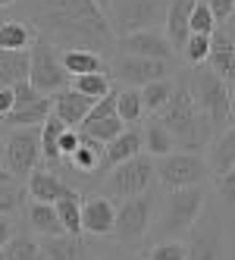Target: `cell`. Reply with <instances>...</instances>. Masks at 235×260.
Returning <instances> with one entry per match:
<instances>
[{
	"label": "cell",
	"instance_id": "cell-32",
	"mask_svg": "<svg viewBox=\"0 0 235 260\" xmlns=\"http://www.w3.org/2000/svg\"><path fill=\"white\" fill-rule=\"evenodd\" d=\"M144 151H148L151 157H163V154H173L176 151V138H173V132H170V128L163 125V122H160V119H154L148 128H144Z\"/></svg>",
	"mask_w": 235,
	"mask_h": 260
},
{
	"label": "cell",
	"instance_id": "cell-24",
	"mask_svg": "<svg viewBox=\"0 0 235 260\" xmlns=\"http://www.w3.org/2000/svg\"><path fill=\"white\" fill-rule=\"evenodd\" d=\"M207 147H210L207 163H210V170L216 176L232 170V166H235V125H226L220 135H213V141Z\"/></svg>",
	"mask_w": 235,
	"mask_h": 260
},
{
	"label": "cell",
	"instance_id": "cell-28",
	"mask_svg": "<svg viewBox=\"0 0 235 260\" xmlns=\"http://www.w3.org/2000/svg\"><path fill=\"white\" fill-rule=\"evenodd\" d=\"M28 226L38 235H60V232H66L63 222H60V213H57V204H44V201H31Z\"/></svg>",
	"mask_w": 235,
	"mask_h": 260
},
{
	"label": "cell",
	"instance_id": "cell-12",
	"mask_svg": "<svg viewBox=\"0 0 235 260\" xmlns=\"http://www.w3.org/2000/svg\"><path fill=\"white\" fill-rule=\"evenodd\" d=\"M110 76H116L119 82L132 85V88H144L148 82L170 76V60H151V57H132V53H125V57H119L110 66Z\"/></svg>",
	"mask_w": 235,
	"mask_h": 260
},
{
	"label": "cell",
	"instance_id": "cell-42",
	"mask_svg": "<svg viewBox=\"0 0 235 260\" xmlns=\"http://www.w3.org/2000/svg\"><path fill=\"white\" fill-rule=\"evenodd\" d=\"M207 7L213 10L216 22H229L232 13H235V0H207Z\"/></svg>",
	"mask_w": 235,
	"mask_h": 260
},
{
	"label": "cell",
	"instance_id": "cell-15",
	"mask_svg": "<svg viewBox=\"0 0 235 260\" xmlns=\"http://www.w3.org/2000/svg\"><path fill=\"white\" fill-rule=\"evenodd\" d=\"M125 53L132 57H151V60H173V44L166 41V35H160L154 28H144V31H132V35H119L116 41Z\"/></svg>",
	"mask_w": 235,
	"mask_h": 260
},
{
	"label": "cell",
	"instance_id": "cell-18",
	"mask_svg": "<svg viewBox=\"0 0 235 260\" xmlns=\"http://www.w3.org/2000/svg\"><path fill=\"white\" fill-rule=\"evenodd\" d=\"M41 257L44 260H88L91 251H88V241L82 235H41Z\"/></svg>",
	"mask_w": 235,
	"mask_h": 260
},
{
	"label": "cell",
	"instance_id": "cell-37",
	"mask_svg": "<svg viewBox=\"0 0 235 260\" xmlns=\"http://www.w3.org/2000/svg\"><path fill=\"white\" fill-rule=\"evenodd\" d=\"M216 25L220 22H216L213 10L207 7V0H197L194 10H191V35H213Z\"/></svg>",
	"mask_w": 235,
	"mask_h": 260
},
{
	"label": "cell",
	"instance_id": "cell-43",
	"mask_svg": "<svg viewBox=\"0 0 235 260\" xmlns=\"http://www.w3.org/2000/svg\"><path fill=\"white\" fill-rule=\"evenodd\" d=\"M16 107V98H13V88H0V119H4L10 110Z\"/></svg>",
	"mask_w": 235,
	"mask_h": 260
},
{
	"label": "cell",
	"instance_id": "cell-13",
	"mask_svg": "<svg viewBox=\"0 0 235 260\" xmlns=\"http://www.w3.org/2000/svg\"><path fill=\"white\" fill-rule=\"evenodd\" d=\"M79 128L88 132L91 138H97L100 144H107V141H113L116 135H122L125 132V122L119 119V110H116V91H110L107 98H100Z\"/></svg>",
	"mask_w": 235,
	"mask_h": 260
},
{
	"label": "cell",
	"instance_id": "cell-25",
	"mask_svg": "<svg viewBox=\"0 0 235 260\" xmlns=\"http://www.w3.org/2000/svg\"><path fill=\"white\" fill-rule=\"evenodd\" d=\"M60 60L66 66L69 76H85V72H110V63H107L100 53L94 50H82V47H72V50H63Z\"/></svg>",
	"mask_w": 235,
	"mask_h": 260
},
{
	"label": "cell",
	"instance_id": "cell-16",
	"mask_svg": "<svg viewBox=\"0 0 235 260\" xmlns=\"http://www.w3.org/2000/svg\"><path fill=\"white\" fill-rule=\"evenodd\" d=\"M207 66L216 72L220 79H226L229 85L235 82V44H232V35L226 28V22H220L210 35V57Z\"/></svg>",
	"mask_w": 235,
	"mask_h": 260
},
{
	"label": "cell",
	"instance_id": "cell-40",
	"mask_svg": "<svg viewBox=\"0 0 235 260\" xmlns=\"http://www.w3.org/2000/svg\"><path fill=\"white\" fill-rule=\"evenodd\" d=\"M216 191H220L223 204H235V166L216 176Z\"/></svg>",
	"mask_w": 235,
	"mask_h": 260
},
{
	"label": "cell",
	"instance_id": "cell-50",
	"mask_svg": "<svg viewBox=\"0 0 235 260\" xmlns=\"http://www.w3.org/2000/svg\"><path fill=\"white\" fill-rule=\"evenodd\" d=\"M232 19H235V13H232Z\"/></svg>",
	"mask_w": 235,
	"mask_h": 260
},
{
	"label": "cell",
	"instance_id": "cell-49",
	"mask_svg": "<svg viewBox=\"0 0 235 260\" xmlns=\"http://www.w3.org/2000/svg\"><path fill=\"white\" fill-rule=\"evenodd\" d=\"M4 19H7V16H4V13H0V25H4Z\"/></svg>",
	"mask_w": 235,
	"mask_h": 260
},
{
	"label": "cell",
	"instance_id": "cell-39",
	"mask_svg": "<svg viewBox=\"0 0 235 260\" xmlns=\"http://www.w3.org/2000/svg\"><path fill=\"white\" fill-rule=\"evenodd\" d=\"M144 260H185V245H179L176 238L170 241H157V245L148 251Z\"/></svg>",
	"mask_w": 235,
	"mask_h": 260
},
{
	"label": "cell",
	"instance_id": "cell-51",
	"mask_svg": "<svg viewBox=\"0 0 235 260\" xmlns=\"http://www.w3.org/2000/svg\"><path fill=\"white\" fill-rule=\"evenodd\" d=\"M100 4H104V0H100Z\"/></svg>",
	"mask_w": 235,
	"mask_h": 260
},
{
	"label": "cell",
	"instance_id": "cell-30",
	"mask_svg": "<svg viewBox=\"0 0 235 260\" xmlns=\"http://www.w3.org/2000/svg\"><path fill=\"white\" fill-rule=\"evenodd\" d=\"M25 207V191H22V179L13 176L10 170H0V216H10L16 210Z\"/></svg>",
	"mask_w": 235,
	"mask_h": 260
},
{
	"label": "cell",
	"instance_id": "cell-33",
	"mask_svg": "<svg viewBox=\"0 0 235 260\" xmlns=\"http://www.w3.org/2000/svg\"><path fill=\"white\" fill-rule=\"evenodd\" d=\"M116 110H119V119L125 125H135L144 116V98H141V88H122L116 91Z\"/></svg>",
	"mask_w": 235,
	"mask_h": 260
},
{
	"label": "cell",
	"instance_id": "cell-29",
	"mask_svg": "<svg viewBox=\"0 0 235 260\" xmlns=\"http://www.w3.org/2000/svg\"><path fill=\"white\" fill-rule=\"evenodd\" d=\"M0 260H44L41 257V241L28 232L13 229L10 241L4 245V251H0Z\"/></svg>",
	"mask_w": 235,
	"mask_h": 260
},
{
	"label": "cell",
	"instance_id": "cell-22",
	"mask_svg": "<svg viewBox=\"0 0 235 260\" xmlns=\"http://www.w3.org/2000/svg\"><path fill=\"white\" fill-rule=\"evenodd\" d=\"M100 160H104V144L79 128V147H76V151H72V157L63 160V163H69V170H76L79 176H88V173L100 170Z\"/></svg>",
	"mask_w": 235,
	"mask_h": 260
},
{
	"label": "cell",
	"instance_id": "cell-1",
	"mask_svg": "<svg viewBox=\"0 0 235 260\" xmlns=\"http://www.w3.org/2000/svg\"><path fill=\"white\" fill-rule=\"evenodd\" d=\"M31 16L38 35L53 47H82L100 57L116 47V31L100 0H31Z\"/></svg>",
	"mask_w": 235,
	"mask_h": 260
},
{
	"label": "cell",
	"instance_id": "cell-9",
	"mask_svg": "<svg viewBox=\"0 0 235 260\" xmlns=\"http://www.w3.org/2000/svg\"><path fill=\"white\" fill-rule=\"evenodd\" d=\"M28 53H31V69H28V82L41 91V94H57V91H63V88H69V72H66V66H63V60H60V53H57V47H53L44 35H35V41H31V47H28Z\"/></svg>",
	"mask_w": 235,
	"mask_h": 260
},
{
	"label": "cell",
	"instance_id": "cell-45",
	"mask_svg": "<svg viewBox=\"0 0 235 260\" xmlns=\"http://www.w3.org/2000/svg\"><path fill=\"white\" fill-rule=\"evenodd\" d=\"M88 260H138V257H132V254H119V251H107V254H100V257H88Z\"/></svg>",
	"mask_w": 235,
	"mask_h": 260
},
{
	"label": "cell",
	"instance_id": "cell-10",
	"mask_svg": "<svg viewBox=\"0 0 235 260\" xmlns=\"http://www.w3.org/2000/svg\"><path fill=\"white\" fill-rule=\"evenodd\" d=\"M154 173L163 188H188V185H204L210 163L194 151H173L154 160Z\"/></svg>",
	"mask_w": 235,
	"mask_h": 260
},
{
	"label": "cell",
	"instance_id": "cell-3",
	"mask_svg": "<svg viewBox=\"0 0 235 260\" xmlns=\"http://www.w3.org/2000/svg\"><path fill=\"white\" fill-rule=\"evenodd\" d=\"M207 204V191L204 185H188V188H166L163 201H160V213L154 207V219H157V229H154V238L163 241V238H179L185 235L197 216H201Z\"/></svg>",
	"mask_w": 235,
	"mask_h": 260
},
{
	"label": "cell",
	"instance_id": "cell-19",
	"mask_svg": "<svg viewBox=\"0 0 235 260\" xmlns=\"http://www.w3.org/2000/svg\"><path fill=\"white\" fill-rule=\"evenodd\" d=\"M197 0H170L166 7V41L173 44V50H182L185 41L191 38V10Z\"/></svg>",
	"mask_w": 235,
	"mask_h": 260
},
{
	"label": "cell",
	"instance_id": "cell-20",
	"mask_svg": "<svg viewBox=\"0 0 235 260\" xmlns=\"http://www.w3.org/2000/svg\"><path fill=\"white\" fill-rule=\"evenodd\" d=\"M76 185H69L66 179H60L57 173H47L44 166L41 170H31L28 173V198L31 201H44V204H57L60 198L72 194Z\"/></svg>",
	"mask_w": 235,
	"mask_h": 260
},
{
	"label": "cell",
	"instance_id": "cell-5",
	"mask_svg": "<svg viewBox=\"0 0 235 260\" xmlns=\"http://www.w3.org/2000/svg\"><path fill=\"white\" fill-rule=\"evenodd\" d=\"M191 94H194V104L197 110L204 113V119L210 122L213 132H220V128H226L232 122V110H229V82L220 79L210 66H194L191 72Z\"/></svg>",
	"mask_w": 235,
	"mask_h": 260
},
{
	"label": "cell",
	"instance_id": "cell-47",
	"mask_svg": "<svg viewBox=\"0 0 235 260\" xmlns=\"http://www.w3.org/2000/svg\"><path fill=\"white\" fill-rule=\"evenodd\" d=\"M226 28H229V35H232V44H235V19H232V22H229Z\"/></svg>",
	"mask_w": 235,
	"mask_h": 260
},
{
	"label": "cell",
	"instance_id": "cell-11",
	"mask_svg": "<svg viewBox=\"0 0 235 260\" xmlns=\"http://www.w3.org/2000/svg\"><path fill=\"white\" fill-rule=\"evenodd\" d=\"M154 179H157L154 160L138 154V157H132V160H125V163H119V166L110 170V176H107V182H104V194L110 201H125V198L151 191Z\"/></svg>",
	"mask_w": 235,
	"mask_h": 260
},
{
	"label": "cell",
	"instance_id": "cell-6",
	"mask_svg": "<svg viewBox=\"0 0 235 260\" xmlns=\"http://www.w3.org/2000/svg\"><path fill=\"white\" fill-rule=\"evenodd\" d=\"M154 207L157 201L151 191L135 194V198H125L119 207H116V226H113V238L125 251H135L144 238H148L151 226H154Z\"/></svg>",
	"mask_w": 235,
	"mask_h": 260
},
{
	"label": "cell",
	"instance_id": "cell-23",
	"mask_svg": "<svg viewBox=\"0 0 235 260\" xmlns=\"http://www.w3.org/2000/svg\"><path fill=\"white\" fill-rule=\"evenodd\" d=\"M31 69L28 50H7L0 47V88H13L16 82H25Z\"/></svg>",
	"mask_w": 235,
	"mask_h": 260
},
{
	"label": "cell",
	"instance_id": "cell-2",
	"mask_svg": "<svg viewBox=\"0 0 235 260\" xmlns=\"http://www.w3.org/2000/svg\"><path fill=\"white\" fill-rule=\"evenodd\" d=\"M157 119L173 132L176 144L182 147V151L201 154V147H207L213 141V135H216L213 128H210V122L204 119V113L197 110V104H194V94H191L188 79L176 82L173 98L157 110Z\"/></svg>",
	"mask_w": 235,
	"mask_h": 260
},
{
	"label": "cell",
	"instance_id": "cell-4",
	"mask_svg": "<svg viewBox=\"0 0 235 260\" xmlns=\"http://www.w3.org/2000/svg\"><path fill=\"white\" fill-rule=\"evenodd\" d=\"M185 260H226V216L220 201L204 204L197 222L185 232Z\"/></svg>",
	"mask_w": 235,
	"mask_h": 260
},
{
	"label": "cell",
	"instance_id": "cell-41",
	"mask_svg": "<svg viewBox=\"0 0 235 260\" xmlns=\"http://www.w3.org/2000/svg\"><path fill=\"white\" fill-rule=\"evenodd\" d=\"M76 147H79V128H63V135H60V157L69 160Z\"/></svg>",
	"mask_w": 235,
	"mask_h": 260
},
{
	"label": "cell",
	"instance_id": "cell-17",
	"mask_svg": "<svg viewBox=\"0 0 235 260\" xmlns=\"http://www.w3.org/2000/svg\"><path fill=\"white\" fill-rule=\"evenodd\" d=\"M50 101H53V116H60L69 128H79L85 122V116L91 113V107L97 104L94 98L82 94V91H76V88H63Z\"/></svg>",
	"mask_w": 235,
	"mask_h": 260
},
{
	"label": "cell",
	"instance_id": "cell-36",
	"mask_svg": "<svg viewBox=\"0 0 235 260\" xmlns=\"http://www.w3.org/2000/svg\"><path fill=\"white\" fill-rule=\"evenodd\" d=\"M176 91V82L166 76V79H157V82H148L141 88V98H144V110H151V113H157L160 107H163Z\"/></svg>",
	"mask_w": 235,
	"mask_h": 260
},
{
	"label": "cell",
	"instance_id": "cell-44",
	"mask_svg": "<svg viewBox=\"0 0 235 260\" xmlns=\"http://www.w3.org/2000/svg\"><path fill=\"white\" fill-rule=\"evenodd\" d=\"M10 235H13V222L10 219H0V251H4V245L10 241Z\"/></svg>",
	"mask_w": 235,
	"mask_h": 260
},
{
	"label": "cell",
	"instance_id": "cell-31",
	"mask_svg": "<svg viewBox=\"0 0 235 260\" xmlns=\"http://www.w3.org/2000/svg\"><path fill=\"white\" fill-rule=\"evenodd\" d=\"M35 41V28L22 19H4L0 25V47L7 50H28Z\"/></svg>",
	"mask_w": 235,
	"mask_h": 260
},
{
	"label": "cell",
	"instance_id": "cell-38",
	"mask_svg": "<svg viewBox=\"0 0 235 260\" xmlns=\"http://www.w3.org/2000/svg\"><path fill=\"white\" fill-rule=\"evenodd\" d=\"M182 53H185V60L191 66L207 63V57H210V35H191V38L185 41V47H182Z\"/></svg>",
	"mask_w": 235,
	"mask_h": 260
},
{
	"label": "cell",
	"instance_id": "cell-34",
	"mask_svg": "<svg viewBox=\"0 0 235 260\" xmlns=\"http://www.w3.org/2000/svg\"><path fill=\"white\" fill-rule=\"evenodd\" d=\"M57 213H60V222H63V229L69 235H85L82 232V198H79V191L60 198L57 201Z\"/></svg>",
	"mask_w": 235,
	"mask_h": 260
},
{
	"label": "cell",
	"instance_id": "cell-21",
	"mask_svg": "<svg viewBox=\"0 0 235 260\" xmlns=\"http://www.w3.org/2000/svg\"><path fill=\"white\" fill-rule=\"evenodd\" d=\"M141 147H144L141 132H135V128H125L122 135H116L113 141H107V144H104L100 170H113V166H119V163H125V160L138 157V154H141Z\"/></svg>",
	"mask_w": 235,
	"mask_h": 260
},
{
	"label": "cell",
	"instance_id": "cell-48",
	"mask_svg": "<svg viewBox=\"0 0 235 260\" xmlns=\"http://www.w3.org/2000/svg\"><path fill=\"white\" fill-rule=\"evenodd\" d=\"M10 4H16V0H0V7H10Z\"/></svg>",
	"mask_w": 235,
	"mask_h": 260
},
{
	"label": "cell",
	"instance_id": "cell-27",
	"mask_svg": "<svg viewBox=\"0 0 235 260\" xmlns=\"http://www.w3.org/2000/svg\"><path fill=\"white\" fill-rule=\"evenodd\" d=\"M63 128H69L60 116H47L41 122V160L50 163V166H60L63 157H60V135H63Z\"/></svg>",
	"mask_w": 235,
	"mask_h": 260
},
{
	"label": "cell",
	"instance_id": "cell-8",
	"mask_svg": "<svg viewBox=\"0 0 235 260\" xmlns=\"http://www.w3.org/2000/svg\"><path fill=\"white\" fill-rule=\"evenodd\" d=\"M0 160H4V170H10L19 179H25L31 170H38L41 166V125L10 128V135L0 144Z\"/></svg>",
	"mask_w": 235,
	"mask_h": 260
},
{
	"label": "cell",
	"instance_id": "cell-7",
	"mask_svg": "<svg viewBox=\"0 0 235 260\" xmlns=\"http://www.w3.org/2000/svg\"><path fill=\"white\" fill-rule=\"evenodd\" d=\"M170 0H104L107 19H110L116 35H132L154 28L157 22L166 19Z\"/></svg>",
	"mask_w": 235,
	"mask_h": 260
},
{
	"label": "cell",
	"instance_id": "cell-14",
	"mask_svg": "<svg viewBox=\"0 0 235 260\" xmlns=\"http://www.w3.org/2000/svg\"><path fill=\"white\" fill-rule=\"evenodd\" d=\"M116 226V204L107 194H91L82 201V232L91 238H107L113 235Z\"/></svg>",
	"mask_w": 235,
	"mask_h": 260
},
{
	"label": "cell",
	"instance_id": "cell-46",
	"mask_svg": "<svg viewBox=\"0 0 235 260\" xmlns=\"http://www.w3.org/2000/svg\"><path fill=\"white\" fill-rule=\"evenodd\" d=\"M229 110H232V119H235V82L229 85Z\"/></svg>",
	"mask_w": 235,
	"mask_h": 260
},
{
	"label": "cell",
	"instance_id": "cell-35",
	"mask_svg": "<svg viewBox=\"0 0 235 260\" xmlns=\"http://www.w3.org/2000/svg\"><path fill=\"white\" fill-rule=\"evenodd\" d=\"M72 79H76V82H72V88L82 91V94H88V98H94V101L107 98L113 91L110 72H85V76H72Z\"/></svg>",
	"mask_w": 235,
	"mask_h": 260
},
{
	"label": "cell",
	"instance_id": "cell-26",
	"mask_svg": "<svg viewBox=\"0 0 235 260\" xmlns=\"http://www.w3.org/2000/svg\"><path fill=\"white\" fill-rule=\"evenodd\" d=\"M53 113V101L50 98H41L35 104H25V107H13L10 113L0 119L7 128H19V125H41L47 116Z\"/></svg>",
	"mask_w": 235,
	"mask_h": 260
}]
</instances>
